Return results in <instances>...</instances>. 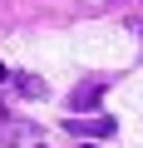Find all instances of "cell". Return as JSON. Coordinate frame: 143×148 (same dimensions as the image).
<instances>
[{
	"instance_id": "cell-1",
	"label": "cell",
	"mask_w": 143,
	"mask_h": 148,
	"mask_svg": "<svg viewBox=\"0 0 143 148\" xmlns=\"http://www.w3.org/2000/svg\"><path fill=\"white\" fill-rule=\"evenodd\" d=\"M64 128L74 138H109L118 128V119H109V114H79V119H64Z\"/></svg>"
},
{
	"instance_id": "cell-2",
	"label": "cell",
	"mask_w": 143,
	"mask_h": 148,
	"mask_svg": "<svg viewBox=\"0 0 143 148\" xmlns=\"http://www.w3.org/2000/svg\"><path fill=\"white\" fill-rule=\"evenodd\" d=\"M99 94H104V79H89V84H79L74 94H69V109H74V114H89L99 104Z\"/></svg>"
},
{
	"instance_id": "cell-3",
	"label": "cell",
	"mask_w": 143,
	"mask_h": 148,
	"mask_svg": "<svg viewBox=\"0 0 143 148\" xmlns=\"http://www.w3.org/2000/svg\"><path fill=\"white\" fill-rule=\"evenodd\" d=\"M15 84H20V94H25V99H44V79H35V74H20Z\"/></svg>"
},
{
	"instance_id": "cell-4",
	"label": "cell",
	"mask_w": 143,
	"mask_h": 148,
	"mask_svg": "<svg viewBox=\"0 0 143 148\" xmlns=\"http://www.w3.org/2000/svg\"><path fill=\"white\" fill-rule=\"evenodd\" d=\"M5 79H10V69H5V64H0V84H5Z\"/></svg>"
},
{
	"instance_id": "cell-5",
	"label": "cell",
	"mask_w": 143,
	"mask_h": 148,
	"mask_svg": "<svg viewBox=\"0 0 143 148\" xmlns=\"http://www.w3.org/2000/svg\"><path fill=\"white\" fill-rule=\"evenodd\" d=\"M89 148H99V143H89Z\"/></svg>"
},
{
	"instance_id": "cell-6",
	"label": "cell",
	"mask_w": 143,
	"mask_h": 148,
	"mask_svg": "<svg viewBox=\"0 0 143 148\" xmlns=\"http://www.w3.org/2000/svg\"><path fill=\"white\" fill-rule=\"evenodd\" d=\"M0 114H5V109H0Z\"/></svg>"
}]
</instances>
